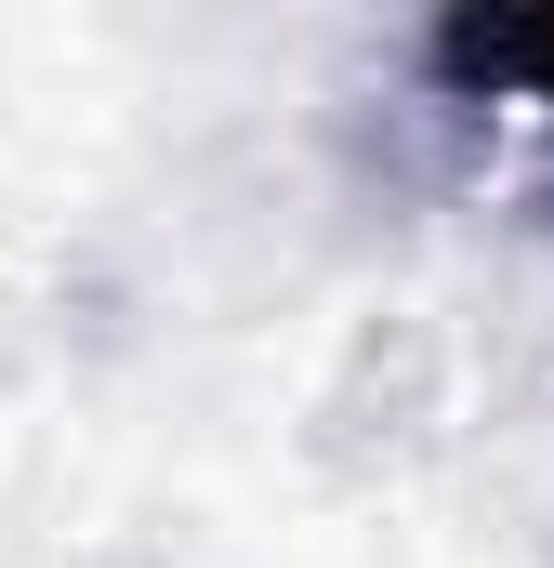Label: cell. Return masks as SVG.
Masks as SVG:
<instances>
[{
    "label": "cell",
    "mask_w": 554,
    "mask_h": 568,
    "mask_svg": "<svg viewBox=\"0 0 554 568\" xmlns=\"http://www.w3.org/2000/svg\"><path fill=\"white\" fill-rule=\"evenodd\" d=\"M435 67L462 93H529L554 120V13H449L435 27Z\"/></svg>",
    "instance_id": "cell-1"
}]
</instances>
